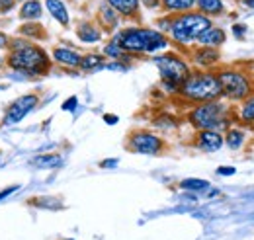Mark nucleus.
<instances>
[{"label":"nucleus","mask_w":254,"mask_h":240,"mask_svg":"<svg viewBox=\"0 0 254 240\" xmlns=\"http://www.w3.org/2000/svg\"><path fill=\"white\" fill-rule=\"evenodd\" d=\"M178 94L190 102V104H205V102H215L223 98L221 82L217 78V72H203L195 70L188 76V80L180 86Z\"/></svg>","instance_id":"obj_3"},{"label":"nucleus","mask_w":254,"mask_h":240,"mask_svg":"<svg viewBox=\"0 0 254 240\" xmlns=\"http://www.w3.org/2000/svg\"><path fill=\"white\" fill-rule=\"evenodd\" d=\"M16 6V0H0V14H10Z\"/></svg>","instance_id":"obj_29"},{"label":"nucleus","mask_w":254,"mask_h":240,"mask_svg":"<svg viewBox=\"0 0 254 240\" xmlns=\"http://www.w3.org/2000/svg\"><path fill=\"white\" fill-rule=\"evenodd\" d=\"M41 14H43V4L39 0H26L20 6V18L22 20L33 22V20H39Z\"/></svg>","instance_id":"obj_19"},{"label":"nucleus","mask_w":254,"mask_h":240,"mask_svg":"<svg viewBox=\"0 0 254 240\" xmlns=\"http://www.w3.org/2000/svg\"><path fill=\"white\" fill-rule=\"evenodd\" d=\"M219 57H221V53H219V49H215V47H203V45H199L197 49L191 51L193 62H195L197 66H203V68L215 66V64L219 62Z\"/></svg>","instance_id":"obj_11"},{"label":"nucleus","mask_w":254,"mask_h":240,"mask_svg":"<svg viewBox=\"0 0 254 240\" xmlns=\"http://www.w3.org/2000/svg\"><path fill=\"white\" fill-rule=\"evenodd\" d=\"M139 2H143L147 8H159L160 6V0H139Z\"/></svg>","instance_id":"obj_36"},{"label":"nucleus","mask_w":254,"mask_h":240,"mask_svg":"<svg viewBox=\"0 0 254 240\" xmlns=\"http://www.w3.org/2000/svg\"><path fill=\"white\" fill-rule=\"evenodd\" d=\"M155 64L159 66L162 88L170 94H178L180 86L191 74L190 64L176 53H162L159 57H155Z\"/></svg>","instance_id":"obj_6"},{"label":"nucleus","mask_w":254,"mask_h":240,"mask_svg":"<svg viewBox=\"0 0 254 240\" xmlns=\"http://www.w3.org/2000/svg\"><path fill=\"white\" fill-rule=\"evenodd\" d=\"M64 240H72V239H64Z\"/></svg>","instance_id":"obj_42"},{"label":"nucleus","mask_w":254,"mask_h":240,"mask_svg":"<svg viewBox=\"0 0 254 240\" xmlns=\"http://www.w3.org/2000/svg\"><path fill=\"white\" fill-rule=\"evenodd\" d=\"M20 35L26 39H43L45 37V30L39 22H26L24 26H20Z\"/></svg>","instance_id":"obj_23"},{"label":"nucleus","mask_w":254,"mask_h":240,"mask_svg":"<svg viewBox=\"0 0 254 240\" xmlns=\"http://www.w3.org/2000/svg\"><path fill=\"white\" fill-rule=\"evenodd\" d=\"M114 41L126 51L127 55H149L162 49H168V37L159 30L151 28H126L120 33H116Z\"/></svg>","instance_id":"obj_1"},{"label":"nucleus","mask_w":254,"mask_h":240,"mask_svg":"<svg viewBox=\"0 0 254 240\" xmlns=\"http://www.w3.org/2000/svg\"><path fill=\"white\" fill-rule=\"evenodd\" d=\"M18 189H20L18 183H16V185H10V187H6V189H2V191H0V201L6 199V197H10V195H12L14 191H18Z\"/></svg>","instance_id":"obj_31"},{"label":"nucleus","mask_w":254,"mask_h":240,"mask_svg":"<svg viewBox=\"0 0 254 240\" xmlns=\"http://www.w3.org/2000/svg\"><path fill=\"white\" fill-rule=\"evenodd\" d=\"M16 2H26V0H16Z\"/></svg>","instance_id":"obj_41"},{"label":"nucleus","mask_w":254,"mask_h":240,"mask_svg":"<svg viewBox=\"0 0 254 240\" xmlns=\"http://www.w3.org/2000/svg\"><path fill=\"white\" fill-rule=\"evenodd\" d=\"M100 166H102V168H116V166H118V160H116V158H108V160L100 162Z\"/></svg>","instance_id":"obj_32"},{"label":"nucleus","mask_w":254,"mask_h":240,"mask_svg":"<svg viewBox=\"0 0 254 240\" xmlns=\"http://www.w3.org/2000/svg\"><path fill=\"white\" fill-rule=\"evenodd\" d=\"M195 8L197 12H201L203 16H219L225 10L223 0H195Z\"/></svg>","instance_id":"obj_20"},{"label":"nucleus","mask_w":254,"mask_h":240,"mask_svg":"<svg viewBox=\"0 0 254 240\" xmlns=\"http://www.w3.org/2000/svg\"><path fill=\"white\" fill-rule=\"evenodd\" d=\"M239 120L243 123H254V94L251 98H247V102L243 104V108L239 112Z\"/></svg>","instance_id":"obj_26"},{"label":"nucleus","mask_w":254,"mask_h":240,"mask_svg":"<svg viewBox=\"0 0 254 240\" xmlns=\"http://www.w3.org/2000/svg\"><path fill=\"white\" fill-rule=\"evenodd\" d=\"M76 106H78V98H76V96H70L63 104V112H74Z\"/></svg>","instance_id":"obj_30"},{"label":"nucleus","mask_w":254,"mask_h":240,"mask_svg":"<svg viewBox=\"0 0 254 240\" xmlns=\"http://www.w3.org/2000/svg\"><path fill=\"white\" fill-rule=\"evenodd\" d=\"M245 139H247V133H245L243 129H237V127H229V129H227V135H225V145H227L229 149L239 150L241 147H243Z\"/></svg>","instance_id":"obj_22"},{"label":"nucleus","mask_w":254,"mask_h":240,"mask_svg":"<svg viewBox=\"0 0 254 240\" xmlns=\"http://www.w3.org/2000/svg\"><path fill=\"white\" fill-rule=\"evenodd\" d=\"M98 18H100V24H102L108 31L116 30L118 24H120V14H118L112 6H108V4H102V6H100V10H98Z\"/></svg>","instance_id":"obj_18"},{"label":"nucleus","mask_w":254,"mask_h":240,"mask_svg":"<svg viewBox=\"0 0 254 240\" xmlns=\"http://www.w3.org/2000/svg\"><path fill=\"white\" fill-rule=\"evenodd\" d=\"M8 45H10V37L0 31V49H8Z\"/></svg>","instance_id":"obj_34"},{"label":"nucleus","mask_w":254,"mask_h":240,"mask_svg":"<svg viewBox=\"0 0 254 240\" xmlns=\"http://www.w3.org/2000/svg\"><path fill=\"white\" fill-rule=\"evenodd\" d=\"M166 147V143L160 139L159 135L151 133V131H133L127 137V149L137 154H160Z\"/></svg>","instance_id":"obj_8"},{"label":"nucleus","mask_w":254,"mask_h":240,"mask_svg":"<svg viewBox=\"0 0 254 240\" xmlns=\"http://www.w3.org/2000/svg\"><path fill=\"white\" fill-rule=\"evenodd\" d=\"M180 187L182 189H188V191H201V189H207L209 187V181L199 180V178H186V180L180 181Z\"/></svg>","instance_id":"obj_27"},{"label":"nucleus","mask_w":254,"mask_h":240,"mask_svg":"<svg viewBox=\"0 0 254 240\" xmlns=\"http://www.w3.org/2000/svg\"><path fill=\"white\" fill-rule=\"evenodd\" d=\"M106 66V57L100 55V53H88V55H82V60H80V70L84 72H92V70H98V68H104Z\"/></svg>","instance_id":"obj_21"},{"label":"nucleus","mask_w":254,"mask_h":240,"mask_svg":"<svg viewBox=\"0 0 254 240\" xmlns=\"http://www.w3.org/2000/svg\"><path fill=\"white\" fill-rule=\"evenodd\" d=\"M76 35L82 43H98L102 39V30L92 22H82L76 28Z\"/></svg>","instance_id":"obj_16"},{"label":"nucleus","mask_w":254,"mask_h":240,"mask_svg":"<svg viewBox=\"0 0 254 240\" xmlns=\"http://www.w3.org/2000/svg\"><path fill=\"white\" fill-rule=\"evenodd\" d=\"M104 121H106L108 125H116L120 120H118V116H114V114H106V116H104Z\"/></svg>","instance_id":"obj_35"},{"label":"nucleus","mask_w":254,"mask_h":240,"mask_svg":"<svg viewBox=\"0 0 254 240\" xmlns=\"http://www.w3.org/2000/svg\"><path fill=\"white\" fill-rule=\"evenodd\" d=\"M106 59H112V60H122V59H126V51L118 45V41H108L106 43V47H104V53H102Z\"/></svg>","instance_id":"obj_25"},{"label":"nucleus","mask_w":254,"mask_h":240,"mask_svg":"<svg viewBox=\"0 0 254 240\" xmlns=\"http://www.w3.org/2000/svg\"><path fill=\"white\" fill-rule=\"evenodd\" d=\"M160 6L172 14V16H178V14H186L191 12L195 8V0H160Z\"/></svg>","instance_id":"obj_17"},{"label":"nucleus","mask_w":254,"mask_h":240,"mask_svg":"<svg viewBox=\"0 0 254 240\" xmlns=\"http://www.w3.org/2000/svg\"><path fill=\"white\" fill-rule=\"evenodd\" d=\"M39 104V96L37 94H24L16 100H12L8 104V108L4 110V118H2V125H14L20 123L32 110H35V106Z\"/></svg>","instance_id":"obj_9"},{"label":"nucleus","mask_w":254,"mask_h":240,"mask_svg":"<svg viewBox=\"0 0 254 240\" xmlns=\"http://www.w3.org/2000/svg\"><path fill=\"white\" fill-rule=\"evenodd\" d=\"M6 66L14 72H20L24 76H43L51 70V57L49 53L35 45V43H26L20 49H14L6 55Z\"/></svg>","instance_id":"obj_2"},{"label":"nucleus","mask_w":254,"mask_h":240,"mask_svg":"<svg viewBox=\"0 0 254 240\" xmlns=\"http://www.w3.org/2000/svg\"><path fill=\"white\" fill-rule=\"evenodd\" d=\"M225 145V137L219 131H197L195 135V147L205 152H215Z\"/></svg>","instance_id":"obj_10"},{"label":"nucleus","mask_w":254,"mask_h":240,"mask_svg":"<svg viewBox=\"0 0 254 240\" xmlns=\"http://www.w3.org/2000/svg\"><path fill=\"white\" fill-rule=\"evenodd\" d=\"M211 28V18L203 16L201 12H186V14H178L172 16L170 22V39L176 41L178 45H191L193 41L199 39V35L203 31Z\"/></svg>","instance_id":"obj_4"},{"label":"nucleus","mask_w":254,"mask_h":240,"mask_svg":"<svg viewBox=\"0 0 254 240\" xmlns=\"http://www.w3.org/2000/svg\"><path fill=\"white\" fill-rule=\"evenodd\" d=\"M155 125H157V127H162V129H166V131H168V129H174V127H176V121L172 120L168 114H164V116H160L159 120H155Z\"/></svg>","instance_id":"obj_28"},{"label":"nucleus","mask_w":254,"mask_h":240,"mask_svg":"<svg viewBox=\"0 0 254 240\" xmlns=\"http://www.w3.org/2000/svg\"><path fill=\"white\" fill-rule=\"evenodd\" d=\"M243 6H247V8H254V0H243Z\"/></svg>","instance_id":"obj_38"},{"label":"nucleus","mask_w":254,"mask_h":240,"mask_svg":"<svg viewBox=\"0 0 254 240\" xmlns=\"http://www.w3.org/2000/svg\"><path fill=\"white\" fill-rule=\"evenodd\" d=\"M233 31H235V35H237V37H241V35H243V33L247 31V28H241V26H235V28H233Z\"/></svg>","instance_id":"obj_37"},{"label":"nucleus","mask_w":254,"mask_h":240,"mask_svg":"<svg viewBox=\"0 0 254 240\" xmlns=\"http://www.w3.org/2000/svg\"><path fill=\"white\" fill-rule=\"evenodd\" d=\"M108 6H112L120 16L124 18H135L139 14V0H106Z\"/></svg>","instance_id":"obj_14"},{"label":"nucleus","mask_w":254,"mask_h":240,"mask_svg":"<svg viewBox=\"0 0 254 240\" xmlns=\"http://www.w3.org/2000/svg\"><path fill=\"white\" fill-rule=\"evenodd\" d=\"M37 168H59L63 164V158L59 154H39L32 160Z\"/></svg>","instance_id":"obj_24"},{"label":"nucleus","mask_w":254,"mask_h":240,"mask_svg":"<svg viewBox=\"0 0 254 240\" xmlns=\"http://www.w3.org/2000/svg\"><path fill=\"white\" fill-rule=\"evenodd\" d=\"M217 174H221V176H233L235 174V168L233 166H223L217 170Z\"/></svg>","instance_id":"obj_33"},{"label":"nucleus","mask_w":254,"mask_h":240,"mask_svg":"<svg viewBox=\"0 0 254 240\" xmlns=\"http://www.w3.org/2000/svg\"><path fill=\"white\" fill-rule=\"evenodd\" d=\"M188 121L197 131H219L229 129V110L221 100L197 104L188 112Z\"/></svg>","instance_id":"obj_5"},{"label":"nucleus","mask_w":254,"mask_h":240,"mask_svg":"<svg viewBox=\"0 0 254 240\" xmlns=\"http://www.w3.org/2000/svg\"><path fill=\"white\" fill-rule=\"evenodd\" d=\"M51 59L59 62V64H63V66H68V68H78L82 55L76 49H70V47H55L53 53H51Z\"/></svg>","instance_id":"obj_12"},{"label":"nucleus","mask_w":254,"mask_h":240,"mask_svg":"<svg viewBox=\"0 0 254 240\" xmlns=\"http://www.w3.org/2000/svg\"><path fill=\"white\" fill-rule=\"evenodd\" d=\"M225 39H227V35H225V31L221 28H209L207 31H203L201 35H199V39H197V43L199 45H203V47H219L225 43Z\"/></svg>","instance_id":"obj_15"},{"label":"nucleus","mask_w":254,"mask_h":240,"mask_svg":"<svg viewBox=\"0 0 254 240\" xmlns=\"http://www.w3.org/2000/svg\"><path fill=\"white\" fill-rule=\"evenodd\" d=\"M45 8L51 14V18L55 22H59L63 28H66L70 24V16H68L66 4H64L63 0H45Z\"/></svg>","instance_id":"obj_13"},{"label":"nucleus","mask_w":254,"mask_h":240,"mask_svg":"<svg viewBox=\"0 0 254 240\" xmlns=\"http://www.w3.org/2000/svg\"><path fill=\"white\" fill-rule=\"evenodd\" d=\"M251 72H254V62H251Z\"/></svg>","instance_id":"obj_40"},{"label":"nucleus","mask_w":254,"mask_h":240,"mask_svg":"<svg viewBox=\"0 0 254 240\" xmlns=\"http://www.w3.org/2000/svg\"><path fill=\"white\" fill-rule=\"evenodd\" d=\"M217 78L221 82L223 96L229 100H247L254 92V80L243 70L225 66L217 72Z\"/></svg>","instance_id":"obj_7"},{"label":"nucleus","mask_w":254,"mask_h":240,"mask_svg":"<svg viewBox=\"0 0 254 240\" xmlns=\"http://www.w3.org/2000/svg\"><path fill=\"white\" fill-rule=\"evenodd\" d=\"M2 64H4V57H2V55H0V66H2Z\"/></svg>","instance_id":"obj_39"}]
</instances>
